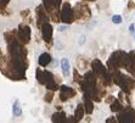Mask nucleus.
<instances>
[{
    "instance_id": "6",
    "label": "nucleus",
    "mask_w": 135,
    "mask_h": 123,
    "mask_svg": "<svg viewBox=\"0 0 135 123\" xmlns=\"http://www.w3.org/2000/svg\"><path fill=\"white\" fill-rule=\"evenodd\" d=\"M75 95V92L73 90L71 87H66V85H63L61 87V93H60V98L62 101H66L67 99H71L73 98Z\"/></svg>"
},
{
    "instance_id": "19",
    "label": "nucleus",
    "mask_w": 135,
    "mask_h": 123,
    "mask_svg": "<svg viewBox=\"0 0 135 123\" xmlns=\"http://www.w3.org/2000/svg\"><path fill=\"white\" fill-rule=\"evenodd\" d=\"M66 28H67V26H62V27H60V31H65Z\"/></svg>"
},
{
    "instance_id": "12",
    "label": "nucleus",
    "mask_w": 135,
    "mask_h": 123,
    "mask_svg": "<svg viewBox=\"0 0 135 123\" xmlns=\"http://www.w3.org/2000/svg\"><path fill=\"white\" fill-rule=\"evenodd\" d=\"M10 3V0H0V13L3 15H7V12L5 11L6 10L7 4Z\"/></svg>"
},
{
    "instance_id": "8",
    "label": "nucleus",
    "mask_w": 135,
    "mask_h": 123,
    "mask_svg": "<svg viewBox=\"0 0 135 123\" xmlns=\"http://www.w3.org/2000/svg\"><path fill=\"white\" fill-rule=\"evenodd\" d=\"M67 118L65 117L63 112H57L52 116V123H66Z\"/></svg>"
},
{
    "instance_id": "13",
    "label": "nucleus",
    "mask_w": 135,
    "mask_h": 123,
    "mask_svg": "<svg viewBox=\"0 0 135 123\" xmlns=\"http://www.w3.org/2000/svg\"><path fill=\"white\" fill-rule=\"evenodd\" d=\"M21 113H22V110L20 107L18 101H16L15 105H13V115H15V116H21Z\"/></svg>"
},
{
    "instance_id": "11",
    "label": "nucleus",
    "mask_w": 135,
    "mask_h": 123,
    "mask_svg": "<svg viewBox=\"0 0 135 123\" xmlns=\"http://www.w3.org/2000/svg\"><path fill=\"white\" fill-rule=\"evenodd\" d=\"M84 111L85 108H83L82 105H79L78 107H77V110H75V121H80L83 118V116H84Z\"/></svg>"
},
{
    "instance_id": "3",
    "label": "nucleus",
    "mask_w": 135,
    "mask_h": 123,
    "mask_svg": "<svg viewBox=\"0 0 135 123\" xmlns=\"http://www.w3.org/2000/svg\"><path fill=\"white\" fill-rule=\"evenodd\" d=\"M74 16H75V20H79V21H88L90 18V10L89 7L85 5L84 3H78L75 5L74 9Z\"/></svg>"
},
{
    "instance_id": "15",
    "label": "nucleus",
    "mask_w": 135,
    "mask_h": 123,
    "mask_svg": "<svg viewBox=\"0 0 135 123\" xmlns=\"http://www.w3.org/2000/svg\"><path fill=\"white\" fill-rule=\"evenodd\" d=\"M112 22L116 23V25H119V23H122V16H120V15H114L112 17Z\"/></svg>"
},
{
    "instance_id": "4",
    "label": "nucleus",
    "mask_w": 135,
    "mask_h": 123,
    "mask_svg": "<svg viewBox=\"0 0 135 123\" xmlns=\"http://www.w3.org/2000/svg\"><path fill=\"white\" fill-rule=\"evenodd\" d=\"M16 37H17V40L22 44H27L29 40H31V28L29 26L27 25H21L16 32Z\"/></svg>"
},
{
    "instance_id": "20",
    "label": "nucleus",
    "mask_w": 135,
    "mask_h": 123,
    "mask_svg": "<svg viewBox=\"0 0 135 123\" xmlns=\"http://www.w3.org/2000/svg\"><path fill=\"white\" fill-rule=\"evenodd\" d=\"M85 1H86V0H85ZM88 1H95V0H88Z\"/></svg>"
},
{
    "instance_id": "10",
    "label": "nucleus",
    "mask_w": 135,
    "mask_h": 123,
    "mask_svg": "<svg viewBox=\"0 0 135 123\" xmlns=\"http://www.w3.org/2000/svg\"><path fill=\"white\" fill-rule=\"evenodd\" d=\"M61 67H62L63 76H68L69 74V62L67 59H62V60H61Z\"/></svg>"
},
{
    "instance_id": "5",
    "label": "nucleus",
    "mask_w": 135,
    "mask_h": 123,
    "mask_svg": "<svg viewBox=\"0 0 135 123\" xmlns=\"http://www.w3.org/2000/svg\"><path fill=\"white\" fill-rule=\"evenodd\" d=\"M39 28L41 29V34H43V39L45 40V43L50 45L51 40H52V33H54L51 25L49 22H44Z\"/></svg>"
},
{
    "instance_id": "1",
    "label": "nucleus",
    "mask_w": 135,
    "mask_h": 123,
    "mask_svg": "<svg viewBox=\"0 0 135 123\" xmlns=\"http://www.w3.org/2000/svg\"><path fill=\"white\" fill-rule=\"evenodd\" d=\"M60 5L61 0H43V6L45 11L55 22L60 21Z\"/></svg>"
},
{
    "instance_id": "18",
    "label": "nucleus",
    "mask_w": 135,
    "mask_h": 123,
    "mask_svg": "<svg viewBox=\"0 0 135 123\" xmlns=\"http://www.w3.org/2000/svg\"><path fill=\"white\" fill-rule=\"evenodd\" d=\"M129 31L132 32V33L134 32V25H130V27H129Z\"/></svg>"
},
{
    "instance_id": "14",
    "label": "nucleus",
    "mask_w": 135,
    "mask_h": 123,
    "mask_svg": "<svg viewBox=\"0 0 135 123\" xmlns=\"http://www.w3.org/2000/svg\"><path fill=\"white\" fill-rule=\"evenodd\" d=\"M120 108H122V104H120L119 101H114L112 104V108L111 110L112 111H119Z\"/></svg>"
},
{
    "instance_id": "2",
    "label": "nucleus",
    "mask_w": 135,
    "mask_h": 123,
    "mask_svg": "<svg viewBox=\"0 0 135 123\" xmlns=\"http://www.w3.org/2000/svg\"><path fill=\"white\" fill-rule=\"evenodd\" d=\"M60 20L65 25H69L73 21H75L74 10L69 5V3H65L62 5V9L60 10Z\"/></svg>"
},
{
    "instance_id": "17",
    "label": "nucleus",
    "mask_w": 135,
    "mask_h": 123,
    "mask_svg": "<svg viewBox=\"0 0 135 123\" xmlns=\"http://www.w3.org/2000/svg\"><path fill=\"white\" fill-rule=\"evenodd\" d=\"M84 39H85V37L84 35H80V39H79V44H84Z\"/></svg>"
},
{
    "instance_id": "7",
    "label": "nucleus",
    "mask_w": 135,
    "mask_h": 123,
    "mask_svg": "<svg viewBox=\"0 0 135 123\" xmlns=\"http://www.w3.org/2000/svg\"><path fill=\"white\" fill-rule=\"evenodd\" d=\"M51 62V56L47 53H44V54H41L39 56V65L43 67H46L49 63Z\"/></svg>"
},
{
    "instance_id": "9",
    "label": "nucleus",
    "mask_w": 135,
    "mask_h": 123,
    "mask_svg": "<svg viewBox=\"0 0 135 123\" xmlns=\"http://www.w3.org/2000/svg\"><path fill=\"white\" fill-rule=\"evenodd\" d=\"M84 102H85V111L88 112V113H91L93 112V102H91V98L89 96L88 94H85L84 96Z\"/></svg>"
},
{
    "instance_id": "16",
    "label": "nucleus",
    "mask_w": 135,
    "mask_h": 123,
    "mask_svg": "<svg viewBox=\"0 0 135 123\" xmlns=\"http://www.w3.org/2000/svg\"><path fill=\"white\" fill-rule=\"evenodd\" d=\"M52 96H54V93H52V92H49L46 95H45V101L50 102V101L52 100Z\"/></svg>"
}]
</instances>
